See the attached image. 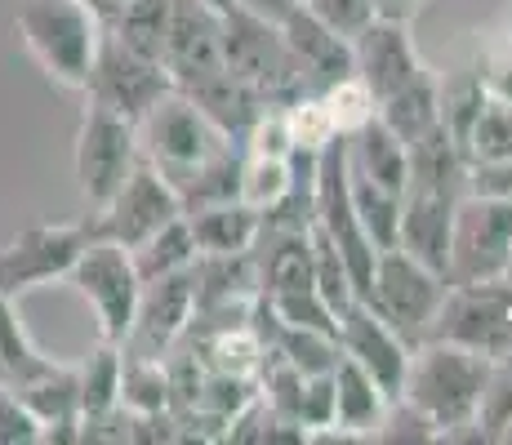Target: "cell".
<instances>
[{
  "instance_id": "ffe728a7",
  "label": "cell",
  "mask_w": 512,
  "mask_h": 445,
  "mask_svg": "<svg viewBox=\"0 0 512 445\" xmlns=\"http://www.w3.org/2000/svg\"><path fill=\"white\" fill-rule=\"evenodd\" d=\"M330 383H334V414H330V428L321 432V437H339V441H374L379 437V423L392 405L388 392H383L352 356H339Z\"/></svg>"
},
{
  "instance_id": "4316f807",
  "label": "cell",
  "mask_w": 512,
  "mask_h": 445,
  "mask_svg": "<svg viewBox=\"0 0 512 445\" xmlns=\"http://www.w3.org/2000/svg\"><path fill=\"white\" fill-rule=\"evenodd\" d=\"M464 156H468V165L512 161V98L486 94V103L472 116V130L464 138Z\"/></svg>"
},
{
  "instance_id": "b9f144b4",
  "label": "cell",
  "mask_w": 512,
  "mask_h": 445,
  "mask_svg": "<svg viewBox=\"0 0 512 445\" xmlns=\"http://www.w3.org/2000/svg\"><path fill=\"white\" fill-rule=\"evenodd\" d=\"M81 5L94 14V23H98V27H112L116 18H121L125 9L134 5V0H81Z\"/></svg>"
},
{
  "instance_id": "e575fe53",
  "label": "cell",
  "mask_w": 512,
  "mask_h": 445,
  "mask_svg": "<svg viewBox=\"0 0 512 445\" xmlns=\"http://www.w3.org/2000/svg\"><path fill=\"white\" fill-rule=\"evenodd\" d=\"M317 98H321V107H326L334 134H343V138L357 134L361 125L374 121V112H379V103H374V94L357 81V72L343 76V81H334V85H326Z\"/></svg>"
},
{
  "instance_id": "f1b7e54d",
  "label": "cell",
  "mask_w": 512,
  "mask_h": 445,
  "mask_svg": "<svg viewBox=\"0 0 512 445\" xmlns=\"http://www.w3.org/2000/svg\"><path fill=\"white\" fill-rule=\"evenodd\" d=\"M348 187H352V210H357L361 227H366L374 250H392L397 245V219H401V192L370 183V178L348 170Z\"/></svg>"
},
{
  "instance_id": "8fae6325",
  "label": "cell",
  "mask_w": 512,
  "mask_h": 445,
  "mask_svg": "<svg viewBox=\"0 0 512 445\" xmlns=\"http://www.w3.org/2000/svg\"><path fill=\"white\" fill-rule=\"evenodd\" d=\"M81 89H85V103L107 107V112H116V116L139 125L147 107L174 89V81L161 63L125 49L112 32H98L94 63H90V76H85Z\"/></svg>"
},
{
  "instance_id": "ab89813d",
  "label": "cell",
  "mask_w": 512,
  "mask_h": 445,
  "mask_svg": "<svg viewBox=\"0 0 512 445\" xmlns=\"http://www.w3.org/2000/svg\"><path fill=\"white\" fill-rule=\"evenodd\" d=\"M481 81H486V89H490V94H499V98H512V45H508L504 54L495 58V63H490V72L481 76Z\"/></svg>"
},
{
  "instance_id": "44dd1931",
  "label": "cell",
  "mask_w": 512,
  "mask_h": 445,
  "mask_svg": "<svg viewBox=\"0 0 512 445\" xmlns=\"http://www.w3.org/2000/svg\"><path fill=\"white\" fill-rule=\"evenodd\" d=\"M18 397L41 423V441H81V397H76L72 365H49L45 374L18 383Z\"/></svg>"
},
{
  "instance_id": "8d00e7d4",
  "label": "cell",
  "mask_w": 512,
  "mask_h": 445,
  "mask_svg": "<svg viewBox=\"0 0 512 445\" xmlns=\"http://www.w3.org/2000/svg\"><path fill=\"white\" fill-rule=\"evenodd\" d=\"M268 299V308L277 321L285 325H308V330H321V334H334L339 330V316L326 308V299H321L317 290H281V294H263ZM339 339V334H334Z\"/></svg>"
},
{
  "instance_id": "6da1fadb",
  "label": "cell",
  "mask_w": 512,
  "mask_h": 445,
  "mask_svg": "<svg viewBox=\"0 0 512 445\" xmlns=\"http://www.w3.org/2000/svg\"><path fill=\"white\" fill-rule=\"evenodd\" d=\"M490 379V356L459 348V343L419 339L406 356V374H401L397 401L419 410L423 419L437 428V437H459V432L477 428L481 392Z\"/></svg>"
},
{
  "instance_id": "d590c367",
  "label": "cell",
  "mask_w": 512,
  "mask_h": 445,
  "mask_svg": "<svg viewBox=\"0 0 512 445\" xmlns=\"http://www.w3.org/2000/svg\"><path fill=\"white\" fill-rule=\"evenodd\" d=\"M486 81L477 76H459V81H441V125L450 130L459 147H464V138L472 130V116L481 112V103H486Z\"/></svg>"
},
{
  "instance_id": "603a6c76",
  "label": "cell",
  "mask_w": 512,
  "mask_h": 445,
  "mask_svg": "<svg viewBox=\"0 0 512 445\" xmlns=\"http://www.w3.org/2000/svg\"><path fill=\"white\" fill-rule=\"evenodd\" d=\"M348 143V170L370 178V183L388 187V192H406V143L374 116L357 134L343 138Z\"/></svg>"
},
{
  "instance_id": "484cf974",
  "label": "cell",
  "mask_w": 512,
  "mask_h": 445,
  "mask_svg": "<svg viewBox=\"0 0 512 445\" xmlns=\"http://www.w3.org/2000/svg\"><path fill=\"white\" fill-rule=\"evenodd\" d=\"M134 259V272H139V281H156V276H170V272H183V267L196 263V241H192V227L179 214V219H170L161 227V232H152L143 245H134L130 250Z\"/></svg>"
},
{
  "instance_id": "8992f818",
  "label": "cell",
  "mask_w": 512,
  "mask_h": 445,
  "mask_svg": "<svg viewBox=\"0 0 512 445\" xmlns=\"http://www.w3.org/2000/svg\"><path fill=\"white\" fill-rule=\"evenodd\" d=\"M512 263V201L508 196L464 192L450 223V285L499 281Z\"/></svg>"
},
{
  "instance_id": "f546056e",
  "label": "cell",
  "mask_w": 512,
  "mask_h": 445,
  "mask_svg": "<svg viewBox=\"0 0 512 445\" xmlns=\"http://www.w3.org/2000/svg\"><path fill=\"white\" fill-rule=\"evenodd\" d=\"M121 405L130 414L170 410V370H165V356H125V365H121Z\"/></svg>"
},
{
  "instance_id": "7a4b0ae2",
  "label": "cell",
  "mask_w": 512,
  "mask_h": 445,
  "mask_svg": "<svg viewBox=\"0 0 512 445\" xmlns=\"http://www.w3.org/2000/svg\"><path fill=\"white\" fill-rule=\"evenodd\" d=\"M219 49H223V72L236 76L241 85H250L268 107H285L299 94H308L299 63H294L290 45H285L281 27L272 18H259L241 5L223 9Z\"/></svg>"
},
{
  "instance_id": "4fadbf2b",
  "label": "cell",
  "mask_w": 512,
  "mask_h": 445,
  "mask_svg": "<svg viewBox=\"0 0 512 445\" xmlns=\"http://www.w3.org/2000/svg\"><path fill=\"white\" fill-rule=\"evenodd\" d=\"M179 214L183 205H179V192L170 187V178L156 170L152 161H139L134 174L121 183V192L103 210H90V232L98 241H116L125 250H134V245H143L147 236L161 232Z\"/></svg>"
},
{
  "instance_id": "60d3db41",
  "label": "cell",
  "mask_w": 512,
  "mask_h": 445,
  "mask_svg": "<svg viewBox=\"0 0 512 445\" xmlns=\"http://www.w3.org/2000/svg\"><path fill=\"white\" fill-rule=\"evenodd\" d=\"M232 5L250 9V14H259V18H272V23H281V18L290 14L299 0H232Z\"/></svg>"
},
{
  "instance_id": "1f68e13d",
  "label": "cell",
  "mask_w": 512,
  "mask_h": 445,
  "mask_svg": "<svg viewBox=\"0 0 512 445\" xmlns=\"http://www.w3.org/2000/svg\"><path fill=\"white\" fill-rule=\"evenodd\" d=\"M294 178V156H254L241 152V183H236V201L250 210H268L285 196Z\"/></svg>"
},
{
  "instance_id": "7bdbcfd3",
  "label": "cell",
  "mask_w": 512,
  "mask_h": 445,
  "mask_svg": "<svg viewBox=\"0 0 512 445\" xmlns=\"http://www.w3.org/2000/svg\"><path fill=\"white\" fill-rule=\"evenodd\" d=\"M374 9H379L383 18H401V23H410L419 9V0H374Z\"/></svg>"
},
{
  "instance_id": "4dcf8cb0",
  "label": "cell",
  "mask_w": 512,
  "mask_h": 445,
  "mask_svg": "<svg viewBox=\"0 0 512 445\" xmlns=\"http://www.w3.org/2000/svg\"><path fill=\"white\" fill-rule=\"evenodd\" d=\"M165 23H170V0H134L112 27H98V32H112L125 49H134V54L161 63Z\"/></svg>"
},
{
  "instance_id": "7402d4cb",
  "label": "cell",
  "mask_w": 512,
  "mask_h": 445,
  "mask_svg": "<svg viewBox=\"0 0 512 445\" xmlns=\"http://www.w3.org/2000/svg\"><path fill=\"white\" fill-rule=\"evenodd\" d=\"M183 219L192 227L196 254H241L259 241V210H250L245 201L201 205V210H187Z\"/></svg>"
},
{
  "instance_id": "5bb4252c",
  "label": "cell",
  "mask_w": 512,
  "mask_h": 445,
  "mask_svg": "<svg viewBox=\"0 0 512 445\" xmlns=\"http://www.w3.org/2000/svg\"><path fill=\"white\" fill-rule=\"evenodd\" d=\"M219 23H223V9L205 5V0H170L161 67L170 72L179 94H192L196 85L214 81L223 72Z\"/></svg>"
},
{
  "instance_id": "30bf717a",
  "label": "cell",
  "mask_w": 512,
  "mask_h": 445,
  "mask_svg": "<svg viewBox=\"0 0 512 445\" xmlns=\"http://www.w3.org/2000/svg\"><path fill=\"white\" fill-rule=\"evenodd\" d=\"M67 281H72L76 290H81V299L94 308L98 339L125 343V334H130V325H134V308H139V290H143L130 250L94 236L81 250V259L72 263Z\"/></svg>"
},
{
  "instance_id": "ba28073f",
  "label": "cell",
  "mask_w": 512,
  "mask_h": 445,
  "mask_svg": "<svg viewBox=\"0 0 512 445\" xmlns=\"http://www.w3.org/2000/svg\"><path fill=\"white\" fill-rule=\"evenodd\" d=\"M143 161L139 152V130L134 121L107 112V107L85 103L81 130H76V147H72V170H76V187L90 201V210H103L121 183L134 174V165Z\"/></svg>"
},
{
  "instance_id": "d6986e66",
  "label": "cell",
  "mask_w": 512,
  "mask_h": 445,
  "mask_svg": "<svg viewBox=\"0 0 512 445\" xmlns=\"http://www.w3.org/2000/svg\"><path fill=\"white\" fill-rule=\"evenodd\" d=\"M277 27H281L285 45H290L294 63H299L303 89H308V94H321L326 85L352 76V41H343L339 32H330V27L321 23V18H312L303 5H294Z\"/></svg>"
},
{
  "instance_id": "5b68a950",
  "label": "cell",
  "mask_w": 512,
  "mask_h": 445,
  "mask_svg": "<svg viewBox=\"0 0 512 445\" xmlns=\"http://www.w3.org/2000/svg\"><path fill=\"white\" fill-rule=\"evenodd\" d=\"M423 339L459 343L481 356H504L512 348V281H472V285H450L441 294L437 312H432Z\"/></svg>"
},
{
  "instance_id": "ac0fdd59",
  "label": "cell",
  "mask_w": 512,
  "mask_h": 445,
  "mask_svg": "<svg viewBox=\"0 0 512 445\" xmlns=\"http://www.w3.org/2000/svg\"><path fill=\"white\" fill-rule=\"evenodd\" d=\"M459 196L432 192V187H406L397 219V250L423 263L428 272L446 276L450 267V223H455Z\"/></svg>"
},
{
  "instance_id": "3957f363",
  "label": "cell",
  "mask_w": 512,
  "mask_h": 445,
  "mask_svg": "<svg viewBox=\"0 0 512 445\" xmlns=\"http://www.w3.org/2000/svg\"><path fill=\"white\" fill-rule=\"evenodd\" d=\"M14 32L23 36L27 54L54 85H85L98 45V23L81 0H23L14 14Z\"/></svg>"
},
{
  "instance_id": "9a60e30c",
  "label": "cell",
  "mask_w": 512,
  "mask_h": 445,
  "mask_svg": "<svg viewBox=\"0 0 512 445\" xmlns=\"http://www.w3.org/2000/svg\"><path fill=\"white\" fill-rule=\"evenodd\" d=\"M352 72H357V81L374 94V103L415 81L423 72V58H419L415 41H410V23L374 14L370 23L352 36Z\"/></svg>"
},
{
  "instance_id": "83f0119b",
  "label": "cell",
  "mask_w": 512,
  "mask_h": 445,
  "mask_svg": "<svg viewBox=\"0 0 512 445\" xmlns=\"http://www.w3.org/2000/svg\"><path fill=\"white\" fill-rule=\"evenodd\" d=\"M49 365H54V361H49V356L36 348L32 339H27L14 299H5V294H0V379H5L9 388H18V383L45 374Z\"/></svg>"
},
{
  "instance_id": "d6a6232c",
  "label": "cell",
  "mask_w": 512,
  "mask_h": 445,
  "mask_svg": "<svg viewBox=\"0 0 512 445\" xmlns=\"http://www.w3.org/2000/svg\"><path fill=\"white\" fill-rule=\"evenodd\" d=\"M508 432H512V348L490 361V379L486 392H481L472 441H504Z\"/></svg>"
},
{
  "instance_id": "277c9868",
  "label": "cell",
  "mask_w": 512,
  "mask_h": 445,
  "mask_svg": "<svg viewBox=\"0 0 512 445\" xmlns=\"http://www.w3.org/2000/svg\"><path fill=\"white\" fill-rule=\"evenodd\" d=\"M134 130H139L143 161H152L170 183L183 178L187 170H196V165H205L210 156H219L223 147L236 143V138L223 134L219 125L192 103V98L179 94V89H170L165 98H156Z\"/></svg>"
},
{
  "instance_id": "7c38bea8",
  "label": "cell",
  "mask_w": 512,
  "mask_h": 445,
  "mask_svg": "<svg viewBox=\"0 0 512 445\" xmlns=\"http://www.w3.org/2000/svg\"><path fill=\"white\" fill-rule=\"evenodd\" d=\"M441 294H446V276L428 272L423 263H415L410 254H401L397 245H392V250H379V259H374L370 294L361 303H370V308L415 348L423 339V330H428L432 312H437Z\"/></svg>"
},
{
  "instance_id": "d4e9b609",
  "label": "cell",
  "mask_w": 512,
  "mask_h": 445,
  "mask_svg": "<svg viewBox=\"0 0 512 445\" xmlns=\"http://www.w3.org/2000/svg\"><path fill=\"white\" fill-rule=\"evenodd\" d=\"M121 365L125 352L121 343H98V348L85 356V365H76V397H81V428L85 423H98L107 414L121 410Z\"/></svg>"
},
{
  "instance_id": "74e56055",
  "label": "cell",
  "mask_w": 512,
  "mask_h": 445,
  "mask_svg": "<svg viewBox=\"0 0 512 445\" xmlns=\"http://www.w3.org/2000/svg\"><path fill=\"white\" fill-rule=\"evenodd\" d=\"M299 5L308 9L312 18H321L330 32H339L343 41H352V36H357L374 14H379L374 0H299Z\"/></svg>"
},
{
  "instance_id": "2e32d148",
  "label": "cell",
  "mask_w": 512,
  "mask_h": 445,
  "mask_svg": "<svg viewBox=\"0 0 512 445\" xmlns=\"http://www.w3.org/2000/svg\"><path fill=\"white\" fill-rule=\"evenodd\" d=\"M187 321H192V267L170 276H156L139 290V308L134 325L125 334V356H170V348L183 339Z\"/></svg>"
},
{
  "instance_id": "f35d334b",
  "label": "cell",
  "mask_w": 512,
  "mask_h": 445,
  "mask_svg": "<svg viewBox=\"0 0 512 445\" xmlns=\"http://www.w3.org/2000/svg\"><path fill=\"white\" fill-rule=\"evenodd\" d=\"M0 445H41V423L5 379H0Z\"/></svg>"
},
{
  "instance_id": "836d02e7",
  "label": "cell",
  "mask_w": 512,
  "mask_h": 445,
  "mask_svg": "<svg viewBox=\"0 0 512 445\" xmlns=\"http://www.w3.org/2000/svg\"><path fill=\"white\" fill-rule=\"evenodd\" d=\"M312 285H317V294L326 299V308L334 316L357 299V285H352L348 263H343V254L334 250V241L317 223H312Z\"/></svg>"
},
{
  "instance_id": "cb8c5ba5",
  "label": "cell",
  "mask_w": 512,
  "mask_h": 445,
  "mask_svg": "<svg viewBox=\"0 0 512 445\" xmlns=\"http://www.w3.org/2000/svg\"><path fill=\"white\" fill-rule=\"evenodd\" d=\"M374 116L410 147L415 138L428 134L432 125H441V76L423 67L410 85H401L397 94L379 98V112Z\"/></svg>"
},
{
  "instance_id": "9c48e42d",
  "label": "cell",
  "mask_w": 512,
  "mask_h": 445,
  "mask_svg": "<svg viewBox=\"0 0 512 445\" xmlns=\"http://www.w3.org/2000/svg\"><path fill=\"white\" fill-rule=\"evenodd\" d=\"M94 241L90 219L81 223H32L0 245V294L23 299L27 290H41L49 281H67L72 263Z\"/></svg>"
},
{
  "instance_id": "52a82bcc",
  "label": "cell",
  "mask_w": 512,
  "mask_h": 445,
  "mask_svg": "<svg viewBox=\"0 0 512 445\" xmlns=\"http://www.w3.org/2000/svg\"><path fill=\"white\" fill-rule=\"evenodd\" d=\"M312 223L334 241V250L343 254L357 285V299L370 294V276L379 250L370 245L366 227H361L357 210H352V187H348V143L343 134H334L326 147L317 152V187H312Z\"/></svg>"
},
{
  "instance_id": "e0dca14e",
  "label": "cell",
  "mask_w": 512,
  "mask_h": 445,
  "mask_svg": "<svg viewBox=\"0 0 512 445\" xmlns=\"http://www.w3.org/2000/svg\"><path fill=\"white\" fill-rule=\"evenodd\" d=\"M339 352L352 356L361 370L379 383L388 397L401 392V374H406V356H410V343L383 321L370 303L352 299L348 308L339 312Z\"/></svg>"
},
{
  "instance_id": "ee69618b",
  "label": "cell",
  "mask_w": 512,
  "mask_h": 445,
  "mask_svg": "<svg viewBox=\"0 0 512 445\" xmlns=\"http://www.w3.org/2000/svg\"><path fill=\"white\" fill-rule=\"evenodd\" d=\"M205 5H214V9H232V0H205Z\"/></svg>"
}]
</instances>
